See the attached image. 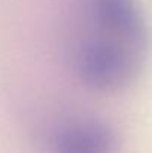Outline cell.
Instances as JSON below:
<instances>
[{"mask_svg": "<svg viewBox=\"0 0 152 153\" xmlns=\"http://www.w3.org/2000/svg\"><path fill=\"white\" fill-rule=\"evenodd\" d=\"M85 28L75 46V70L91 89L118 91L139 74L148 30L136 0H87Z\"/></svg>", "mask_w": 152, "mask_h": 153, "instance_id": "6da1fadb", "label": "cell"}, {"mask_svg": "<svg viewBox=\"0 0 152 153\" xmlns=\"http://www.w3.org/2000/svg\"><path fill=\"white\" fill-rule=\"evenodd\" d=\"M118 137L110 125L97 117H73L52 134L51 153H116Z\"/></svg>", "mask_w": 152, "mask_h": 153, "instance_id": "7a4b0ae2", "label": "cell"}]
</instances>
